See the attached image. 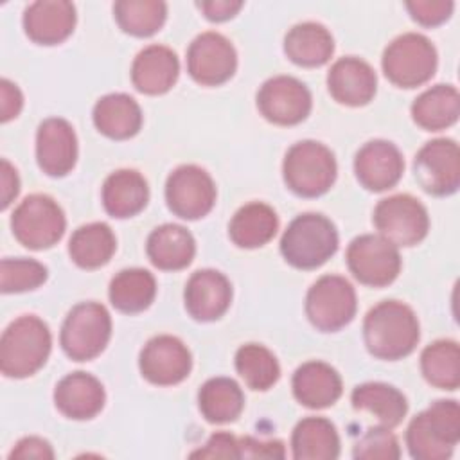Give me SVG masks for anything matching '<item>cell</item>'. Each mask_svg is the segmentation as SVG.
Segmentation results:
<instances>
[{
    "label": "cell",
    "mask_w": 460,
    "mask_h": 460,
    "mask_svg": "<svg viewBox=\"0 0 460 460\" xmlns=\"http://www.w3.org/2000/svg\"><path fill=\"white\" fill-rule=\"evenodd\" d=\"M338 250V232L331 219L316 212L296 216L282 234L280 253L298 270H313L327 262Z\"/></svg>",
    "instance_id": "obj_4"
},
{
    "label": "cell",
    "mask_w": 460,
    "mask_h": 460,
    "mask_svg": "<svg viewBox=\"0 0 460 460\" xmlns=\"http://www.w3.org/2000/svg\"><path fill=\"white\" fill-rule=\"evenodd\" d=\"M455 4L451 0H413L406 2V9L410 11L411 18L424 25V27H435L444 23L451 13Z\"/></svg>",
    "instance_id": "obj_41"
},
{
    "label": "cell",
    "mask_w": 460,
    "mask_h": 460,
    "mask_svg": "<svg viewBox=\"0 0 460 460\" xmlns=\"http://www.w3.org/2000/svg\"><path fill=\"white\" fill-rule=\"evenodd\" d=\"M235 370L252 390L264 392L280 377V367L270 349L259 343H246L235 352Z\"/></svg>",
    "instance_id": "obj_38"
},
{
    "label": "cell",
    "mask_w": 460,
    "mask_h": 460,
    "mask_svg": "<svg viewBox=\"0 0 460 460\" xmlns=\"http://www.w3.org/2000/svg\"><path fill=\"white\" fill-rule=\"evenodd\" d=\"M424 379L442 390H456L460 385V349L453 340H437L420 354Z\"/></svg>",
    "instance_id": "obj_36"
},
{
    "label": "cell",
    "mask_w": 460,
    "mask_h": 460,
    "mask_svg": "<svg viewBox=\"0 0 460 460\" xmlns=\"http://www.w3.org/2000/svg\"><path fill=\"white\" fill-rule=\"evenodd\" d=\"M23 106V95L20 88L9 79L0 81V120L9 122L18 117Z\"/></svg>",
    "instance_id": "obj_45"
},
{
    "label": "cell",
    "mask_w": 460,
    "mask_h": 460,
    "mask_svg": "<svg viewBox=\"0 0 460 460\" xmlns=\"http://www.w3.org/2000/svg\"><path fill=\"white\" fill-rule=\"evenodd\" d=\"M352 456L365 460H395L401 456L397 437L385 426L368 428L354 444Z\"/></svg>",
    "instance_id": "obj_40"
},
{
    "label": "cell",
    "mask_w": 460,
    "mask_h": 460,
    "mask_svg": "<svg viewBox=\"0 0 460 460\" xmlns=\"http://www.w3.org/2000/svg\"><path fill=\"white\" fill-rule=\"evenodd\" d=\"M20 192V178L16 169L4 158L0 164V208L5 210Z\"/></svg>",
    "instance_id": "obj_46"
},
{
    "label": "cell",
    "mask_w": 460,
    "mask_h": 460,
    "mask_svg": "<svg viewBox=\"0 0 460 460\" xmlns=\"http://www.w3.org/2000/svg\"><path fill=\"white\" fill-rule=\"evenodd\" d=\"M36 160L49 176L68 174L77 160V137L68 120L45 119L36 131Z\"/></svg>",
    "instance_id": "obj_18"
},
{
    "label": "cell",
    "mask_w": 460,
    "mask_h": 460,
    "mask_svg": "<svg viewBox=\"0 0 460 460\" xmlns=\"http://www.w3.org/2000/svg\"><path fill=\"white\" fill-rule=\"evenodd\" d=\"M354 410L372 413L385 428H395L402 422L408 411V402L402 392L395 386L372 381L358 385L350 395Z\"/></svg>",
    "instance_id": "obj_30"
},
{
    "label": "cell",
    "mask_w": 460,
    "mask_h": 460,
    "mask_svg": "<svg viewBox=\"0 0 460 460\" xmlns=\"http://www.w3.org/2000/svg\"><path fill=\"white\" fill-rule=\"evenodd\" d=\"M417 183L431 196H449L460 185V149L451 138L426 142L413 160Z\"/></svg>",
    "instance_id": "obj_12"
},
{
    "label": "cell",
    "mask_w": 460,
    "mask_h": 460,
    "mask_svg": "<svg viewBox=\"0 0 460 460\" xmlns=\"http://www.w3.org/2000/svg\"><path fill=\"white\" fill-rule=\"evenodd\" d=\"M119 27L137 38L153 36L167 18V4L162 0H119L113 4Z\"/></svg>",
    "instance_id": "obj_37"
},
{
    "label": "cell",
    "mask_w": 460,
    "mask_h": 460,
    "mask_svg": "<svg viewBox=\"0 0 460 460\" xmlns=\"http://www.w3.org/2000/svg\"><path fill=\"white\" fill-rule=\"evenodd\" d=\"M338 165L332 151L316 140L293 144L282 162L284 181L289 190L302 198L325 194L336 180Z\"/></svg>",
    "instance_id": "obj_5"
},
{
    "label": "cell",
    "mask_w": 460,
    "mask_h": 460,
    "mask_svg": "<svg viewBox=\"0 0 460 460\" xmlns=\"http://www.w3.org/2000/svg\"><path fill=\"white\" fill-rule=\"evenodd\" d=\"M279 230L275 210L261 201L243 205L228 225V235L239 248H259L270 243Z\"/></svg>",
    "instance_id": "obj_31"
},
{
    "label": "cell",
    "mask_w": 460,
    "mask_h": 460,
    "mask_svg": "<svg viewBox=\"0 0 460 460\" xmlns=\"http://www.w3.org/2000/svg\"><path fill=\"white\" fill-rule=\"evenodd\" d=\"M9 458H38V460H52L54 451L52 446L41 438V437H23L16 442L13 451L9 453Z\"/></svg>",
    "instance_id": "obj_44"
},
{
    "label": "cell",
    "mask_w": 460,
    "mask_h": 460,
    "mask_svg": "<svg viewBox=\"0 0 460 460\" xmlns=\"http://www.w3.org/2000/svg\"><path fill=\"white\" fill-rule=\"evenodd\" d=\"M178 74V56L164 45H149L142 49L131 65L133 86L147 95H162L169 92L174 86Z\"/></svg>",
    "instance_id": "obj_23"
},
{
    "label": "cell",
    "mask_w": 460,
    "mask_h": 460,
    "mask_svg": "<svg viewBox=\"0 0 460 460\" xmlns=\"http://www.w3.org/2000/svg\"><path fill=\"white\" fill-rule=\"evenodd\" d=\"M185 309L198 322L221 318L232 302L230 280L217 270H199L190 275L183 291Z\"/></svg>",
    "instance_id": "obj_19"
},
{
    "label": "cell",
    "mask_w": 460,
    "mask_h": 460,
    "mask_svg": "<svg viewBox=\"0 0 460 460\" xmlns=\"http://www.w3.org/2000/svg\"><path fill=\"white\" fill-rule=\"evenodd\" d=\"M241 458H284V444L280 440H257L253 437L239 438Z\"/></svg>",
    "instance_id": "obj_43"
},
{
    "label": "cell",
    "mask_w": 460,
    "mask_h": 460,
    "mask_svg": "<svg viewBox=\"0 0 460 460\" xmlns=\"http://www.w3.org/2000/svg\"><path fill=\"white\" fill-rule=\"evenodd\" d=\"M110 336L111 318L108 309L97 302H83L66 314L59 341L70 359L90 361L106 349Z\"/></svg>",
    "instance_id": "obj_7"
},
{
    "label": "cell",
    "mask_w": 460,
    "mask_h": 460,
    "mask_svg": "<svg viewBox=\"0 0 460 460\" xmlns=\"http://www.w3.org/2000/svg\"><path fill=\"white\" fill-rule=\"evenodd\" d=\"M146 252L153 266L158 270L176 271L187 268L192 262L196 243L185 226L165 223L149 234Z\"/></svg>",
    "instance_id": "obj_25"
},
{
    "label": "cell",
    "mask_w": 460,
    "mask_h": 460,
    "mask_svg": "<svg viewBox=\"0 0 460 460\" xmlns=\"http://www.w3.org/2000/svg\"><path fill=\"white\" fill-rule=\"evenodd\" d=\"M117 241L106 223H88L79 226L68 243L70 259L84 270H95L110 262L115 253Z\"/></svg>",
    "instance_id": "obj_33"
},
{
    "label": "cell",
    "mask_w": 460,
    "mask_h": 460,
    "mask_svg": "<svg viewBox=\"0 0 460 460\" xmlns=\"http://www.w3.org/2000/svg\"><path fill=\"white\" fill-rule=\"evenodd\" d=\"M327 88L332 99L345 106L368 104L377 88V75L374 68L354 56L334 61L327 74Z\"/></svg>",
    "instance_id": "obj_20"
},
{
    "label": "cell",
    "mask_w": 460,
    "mask_h": 460,
    "mask_svg": "<svg viewBox=\"0 0 460 460\" xmlns=\"http://www.w3.org/2000/svg\"><path fill=\"white\" fill-rule=\"evenodd\" d=\"M165 201L172 214L181 219H199L216 203V185L210 174L198 165L176 167L165 181Z\"/></svg>",
    "instance_id": "obj_13"
},
{
    "label": "cell",
    "mask_w": 460,
    "mask_h": 460,
    "mask_svg": "<svg viewBox=\"0 0 460 460\" xmlns=\"http://www.w3.org/2000/svg\"><path fill=\"white\" fill-rule=\"evenodd\" d=\"M147 181L135 169H119L104 180L102 205L111 217H131L147 205Z\"/></svg>",
    "instance_id": "obj_26"
},
{
    "label": "cell",
    "mask_w": 460,
    "mask_h": 460,
    "mask_svg": "<svg viewBox=\"0 0 460 460\" xmlns=\"http://www.w3.org/2000/svg\"><path fill=\"white\" fill-rule=\"evenodd\" d=\"M237 68V54L230 40L223 34L207 31L192 40L187 50V70L203 86L226 83Z\"/></svg>",
    "instance_id": "obj_15"
},
{
    "label": "cell",
    "mask_w": 460,
    "mask_h": 460,
    "mask_svg": "<svg viewBox=\"0 0 460 460\" xmlns=\"http://www.w3.org/2000/svg\"><path fill=\"white\" fill-rule=\"evenodd\" d=\"M293 458L334 460L340 456V437L336 426L325 417L302 419L291 435Z\"/></svg>",
    "instance_id": "obj_29"
},
{
    "label": "cell",
    "mask_w": 460,
    "mask_h": 460,
    "mask_svg": "<svg viewBox=\"0 0 460 460\" xmlns=\"http://www.w3.org/2000/svg\"><path fill=\"white\" fill-rule=\"evenodd\" d=\"M363 338L374 358L395 361L413 352L420 338L413 309L399 300H383L374 305L363 322Z\"/></svg>",
    "instance_id": "obj_1"
},
{
    "label": "cell",
    "mask_w": 460,
    "mask_h": 460,
    "mask_svg": "<svg viewBox=\"0 0 460 460\" xmlns=\"http://www.w3.org/2000/svg\"><path fill=\"white\" fill-rule=\"evenodd\" d=\"M356 307V291L340 275L320 277L305 295V314L322 332H334L350 323Z\"/></svg>",
    "instance_id": "obj_9"
},
{
    "label": "cell",
    "mask_w": 460,
    "mask_h": 460,
    "mask_svg": "<svg viewBox=\"0 0 460 460\" xmlns=\"http://www.w3.org/2000/svg\"><path fill=\"white\" fill-rule=\"evenodd\" d=\"M379 235L394 246H413L429 230L426 207L410 194H395L381 199L372 216Z\"/></svg>",
    "instance_id": "obj_10"
},
{
    "label": "cell",
    "mask_w": 460,
    "mask_h": 460,
    "mask_svg": "<svg viewBox=\"0 0 460 460\" xmlns=\"http://www.w3.org/2000/svg\"><path fill=\"white\" fill-rule=\"evenodd\" d=\"M381 65L390 83L401 88H415L433 77L437 49L426 36L404 32L388 43Z\"/></svg>",
    "instance_id": "obj_6"
},
{
    "label": "cell",
    "mask_w": 460,
    "mask_h": 460,
    "mask_svg": "<svg viewBox=\"0 0 460 460\" xmlns=\"http://www.w3.org/2000/svg\"><path fill=\"white\" fill-rule=\"evenodd\" d=\"M460 115V95L453 84H435L424 90L411 104V117L426 131L453 126Z\"/></svg>",
    "instance_id": "obj_32"
},
{
    "label": "cell",
    "mask_w": 460,
    "mask_h": 460,
    "mask_svg": "<svg viewBox=\"0 0 460 460\" xmlns=\"http://www.w3.org/2000/svg\"><path fill=\"white\" fill-rule=\"evenodd\" d=\"M313 101L307 86L291 75H275L257 92L261 115L279 126H295L307 119Z\"/></svg>",
    "instance_id": "obj_14"
},
{
    "label": "cell",
    "mask_w": 460,
    "mask_h": 460,
    "mask_svg": "<svg viewBox=\"0 0 460 460\" xmlns=\"http://www.w3.org/2000/svg\"><path fill=\"white\" fill-rule=\"evenodd\" d=\"M52 347L49 325L23 314L11 322L0 340V370L5 377L23 379L36 374L47 361Z\"/></svg>",
    "instance_id": "obj_3"
},
{
    "label": "cell",
    "mask_w": 460,
    "mask_h": 460,
    "mask_svg": "<svg viewBox=\"0 0 460 460\" xmlns=\"http://www.w3.org/2000/svg\"><path fill=\"white\" fill-rule=\"evenodd\" d=\"M295 399L311 410L332 406L341 397V377L331 365L323 361L302 363L293 374Z\"/></svg>",
    "instance_id": "obj_24"
},
{
    "label": "cell",
    "mask_w": 460,
    "mask_h": 460,
    "mask_svg": "<svg viewBox=\"0 0 460 460\" xmlns=\"http://www.w3.org/2000/svg\"><path fill=\"white\" fill-rule=\"evenodd\" d=\"M75 5L66 0H38L23 11L25 34L40 45L65 41L75 27Z\"/></svg>",
    "instance_id": "obj_21"
},
{
    "label": "cell",
    "mask_w": 460,
    "mask_h": 460,
    "mask_svg": "<svg viewBox=\"0 0 460 460\" xmlns=\"http://www.w3.org/2000/svg\"><path fill=\"white\" fill-rule=\"evenodd\" d=\"M198 406L212 424L234 422L244 408V394L234 379L212 377L199 388Z\"/></svg>",
    "instance_id": "obj_35"
},
{
    "label": "cell",
    "mask_w": 460,
    "mask_h": 460,
    "mask_svg": "<svg viewBox=\"0 0 460 460\" xmlns=\"http://www.w3.org/2000/svg\"><path fill=\"white\" fill-rule=\"evenodd\" d=\"M95 128L115 140L135 137L142 128V110L128 93H108L93 106Z\"/></svg>",
    "instance_id": "obj_27"
},
{
    "label": "cell",
    "mask_w": 460,
    "mask_h": 460,
    "mask_svg": "<svg viewBox=\"0 0 460 460\" xmlns=\"http://www.w3.org/2000/svg\"><path fill=\"white\" fill-rule=\"evenodd\" d=\"M198 7L203 11L205 18H208L210 22H225L234 18L239 9L243 7V2L239 0H207V2H199Z\"/></svg>",
    "instance_id": "obj_47"
},
{
    "label": "cell",
    "mask_w": 460,
    "mask_h": 460,
    "mask_svg": "<svg viewBox=\"0 0 460 460\" xmlns=\"http://www.w3.org/2000/svg\"><path fill=\"white\" fill-rule=\"evenodd\" d=\"M460 440V406L453 399L435 401L417 413L406 429V446L417 460H446Z\"/></svg>",
    "instance_id": "obj_2"
},
{
    "label": "cell",
    "mask_w": 460,
    "mask_h": 460,
    "mask_svg": "<svg viewBox=\"0 0 460 460\" xmlns=\"http://www.w3.org/2000/svg\"><path fill=\"white\" fill-rule=\"evenodd\" d=\"M190 458H241L239 438L232 433L217 431L203 447L192 451Z\"/></svg>",
    "instance_id": "obj_42"
},
{
    "label": "cell",
    "mask_w": 460,
    "mask_h": 460,
    "mask_svg": "<svg viewBox=\"0 0 460 460\" xmlns=\"http://www.w3.org/2000/svg\"><path fill=\"white\" fill-rule=\"evenodd\" d=\"M347 266L361 284L383 288L397 279L401 255L397 246L381 235L363 234L350 241L347 248Z\"/></svg>",
    "instance_id": "obj_11"
},
{
    "label": "cell",
    "mask_w": 460,
    "mask_h": 460,
    "mask_svg": "<svg viewBox=\"0 0 460 460\" xmlns=\"http://www.w3.org/2000/svg\"><path fill=\"white\" fill-rule=\"evenodd\" d=\"M63 208L47 194L27 196L13 212L11 228L20 244L29 250H47L65 234Z\"/></svg>",
    "instance_id": "obj_8"
},
{
    "label": "cell",
    "mask_w": 460,
    "mask_h": 460,
    "mask_svg": "<svg viewBox=\"0 0 460 460\" xmlns=\"http://www.w3.org/2000/svg\"><path fill=\"white\" fill-rule=\"evenodd\" d=\"M106 401L101 381L86 372H72L65 376L54 390L56 408L68 419L86 420L95 417Z\"/></svg>",
    "instance_id": "obj_22"
},
{
    "label": "cell",
    "mask_w": 460,
    "mask_h": 460,
    "mask_svg": "<svg viewBox=\"0 0 460 460\" xmlns=\"http://www.w3.org/2000/svg\"><path fill=\"white\" fill-rule=\"evenodd\" d=\"M138 367L142 376L158 386H171L181 383L190 368L192 358L187 345L171 334L151 338L140 350Z\"/></svg>",
    "instance_id": "obj_16"
},
{
    "label": "cell",
    "mask_w": 460,
    "mask_h": 460,
    "mask_svg": "<svg viewBox=\"0 0 460 460\" xmlns=\"http://www.w3.org/2000/svg\"><path fill=\"white\" fill-rule=\"evenodd\" d=\"M47 275V268L34 259H2L0 289L2 293L31 291L40 288Z\"/></svg>",
    "instance_id": "obj_39"
},
{
    "label": "cell",
    "mask_w": 460,
    "mask_h": 460,
    "mask_svg": "<svg viewBox=\"0 0 460 460\" xmlns=\"http://www.w3.org/2000/svg\"><path fill=\"white\" fill-rule=\"evenodd\" d=\"M404 160L399 147L388 140H370L359 147L354 158L358 181L372 192L392 189L402 176Z\"/></svg>",
    "instance_id": "obj_17"
},
{
    "label": "cell",
    "mask_w": 460,
    "mask_h": 460,
    "mask_svg": "<svg viewBox=\"0 0 460 460\" xmlns=\"http://www.w3.org/2000/svg\"><path fill=\"white\" fill-rule=\"evenodd\" d=\"M156 295V280L153 273L142 268L119 271L108 289L111 305L120 313H140L151 305Z\"/></svg>",
    "instance_id": "obj_34"
},
{
    "label": "cell",
    "mask_w": 460,
    "mask_h": 460,
    "mask_svg": "<svg viewBox=\"0 0 460 460\" xmlns=\"http://www.w3.org/2000/svg\"><path fill=\"white\" fill-rule=\"evenodd\" d=\"M284 52L295 65L322 66L334 52V40L322 23L302 22L288 31Z\"/></svg>",
    "instance_id": "obj_28"
}]
</instances>
